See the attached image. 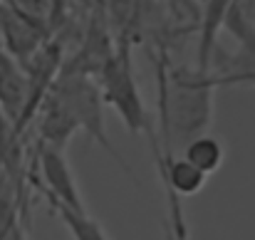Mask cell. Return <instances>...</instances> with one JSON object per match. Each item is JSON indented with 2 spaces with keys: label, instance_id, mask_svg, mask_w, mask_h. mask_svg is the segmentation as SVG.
Returning a JSON list of instances; mask_svg holds the SVG:
<instances>
[{
  "label": "cell",
  "instance_id": "7a4b0ae2",
  "mask_svg": "<svg viewBox=\"0 0 255 240\" xmlns=\"http://www.w3.org/2000/svg\"><path fill=\"white\" fill-rule=\"evenodd\" d=\"M114 42H117L114 55L107 60V65L97 75L104 107H112L131 134H149L154 131V121L144 104V97L139 92L136 75H134V62H131L134 42L129 40H114Z\"/></svg>",
  "mask_w": 255,
  "mask_h": 240
},
{
  "label": "cell",
  "instance_id": "277c9868",
  "mask_svg": "<svg viewBox=\"0 0 255 240\" xmlns=\"http://www.w3.org/2000/svg\"><path fill=\"white\" fill-rule=\"evenodd\" d=\"M223 30L231 32L236 40L233 52H223L216 47L211 75L216 80V87H253L255 89V22L248 17L241 0L233 2Z\"/></svg>",
  "mask_w": 255,
  "mask_h": 240
},
{
  "label": "cell",
  "instance_id": "ba28073f",
  "mask_svg": "<svg viewBox=\"0 0 255 240\" xmlns=\"http://www.w3.org/2000/svg\"><path fill=\"white\" fill-rule=\"evenodd\" d=\"M35 119H37V144H45V146H52L60 151H65L70 139L80 131L77 124L72 121V117L67 114V109L52 94L45 97Z\"/></svg>",
  "mask_w": 255,
  "mask_h": 240
},
{
  "label": "cell",
  "instance_id": "4fadbf2b",
  "mask_svg": "<svg viewBox=\"0 0 255 240\" xmlns=\"http://www.w3.org/2000/svg\"><path fill=\"white\" fill-rule=\"evenodd\" d=\"M198 2H203V0H198Z\"/></svg>",
  "mask_w": 255,
  "mask_h": 240
},
{
  "label": "cell",
  "instance_id": "6da1fadb",
  "mask_svg": "<svg viewBox=\"0 0 255 240\" xmlns=\"http://www.w3.org/2000/svg\"><path fill=\"white\" fill-rule=\"evenodd\" d=\"M156 82H159V124L164 154L181 151L191 139L208 134L213 121L216 80L211 72L196 67H173L166 55L156 57Z\"/></svg>",
  "mask_w": 255,
  "mask_h": 240
},
{
  "label": "cell",
  "instance_id": "52a82bcc",
  "mask_svg": "<svg viewBox=\"0 0 255 240\" xmlns=\"http://www.w3.org/2000/svg\"><path fill=\"white\" fill-rule=\"evenodd\" d=\"M236 0H203L198 17V47H196V70L211 72L213 52L218 47V32L231 12Z\"/></svg>",
  "mask_w": 255,
  "mask_h": 240
},
{
  "label": "cell",
  "instance_id": "3957f363",
  "mask_svg": "<svg viewBox=\"0 0 255 240\" xmlns=\"http://www.w3.org/2000/svg\"><path fill=\"white\" fill-rule=\"evenodd\" d=\"M50 94L67 109V114L72 117V121L77 124V129L85 131L97 146H102L112 159L124 168L127 176L134 178V171L129 168V163L119 156V151L109 141L107 119H104V99H102L99 84L94 82V77L60 72L55 84H52V89H50Z\"/></svg>",
  "mask_w": 255,
  "mask_h": 240
},
{
  "label": "cell",
  "instance_id": "30bf717a",
  "mask_svg": "<svg viewBox=\"0 0 255 240\" xmlns=\"http://www.w3.org/2000/svg\"><path fill=\"white\" fill-rule=\"evenodd\" d=\"M181 156L193 163L201 173L206 176H213L221 166H223V159H226V149L221 144L218 136L213 134H201L196 139H191L183 149H181Z\"/></svg>",
  "mask_w": 255,
  "mask_h": 240
},
{
  "label": "cell",
  "instance_id": "8fae6325",
  "mask_svg": "<svg viewBox=\"0 0 255 240\" xmlns=\"http://www.w3.org/2000/svg\"><path fill=\"white\" fill-rule=\"evenodd\" d=\"M50 208L57 213V218L62 221V226L67 228L72 240H109L102 223L97 218H92L87 211H75L62 203H50Z\"/></svg>",
  "mask_w": 255,
  "mask_h": 240
},
{
  "label": "cell",
  "instance_id": "8992f818",
  "mask_svg": "<svg viewBox=\"0 0 255 240\" xmlns=\"http://www.w3.org/2000/svg\"><path fill=\"white\" fill-rule=\"evenodd\" d=\"M0 40L5 45V55L22 70L50 40V30L20 15L7 2H0Z\"/></svg>",
  "mask_w": 255,
  "mask_h": 240
},
{
  "label": "cell",
  "instance_id": "5b68a950",
  "mask_svg": "<svg viewBox=\"0 0 255 240\" xmlns=\"http://www.w3.org/2000/svg\"><path fill=\"white\" fill-rule=\"evenodd\" d=\"M35 159H37V171H40V191L47 198V203H62L75 211H87L75 171L70 161L65 159V151L37 144L35 146Z\"/></svg>",
  "mask_w": 255,
  "mask_h": 240
},
{
  "label": "cell",
  "instance_id": "9c48e42d",
  "mask_svg": "<svg viewBox=\"0 0 255 240\" xmlns=\"http://www.w3.org/2000/svg\"><path fill=\"white\" fill-rule=\"evenodd\" d=\"M22 107H25V75L7 55H0V114L15 126Z\"/></svg>",
  "mask_w": 255,
  "mask_h": 240
},
{
  "label": "cell",
  "instance_id": "7c38bea8",
  "mask_svg": "<svg viewBox=\"0 0 255 240\" xmlns=\"http://www.w3.org/2000/svg\"><path fill=\"white\" fill-rule=\"evenodd\" d=\"M166 240H188V233H178V231L166 226Z\"/></svg>",
  "mask_w": 255,
  "mask_h": 240
}]
</instances>
